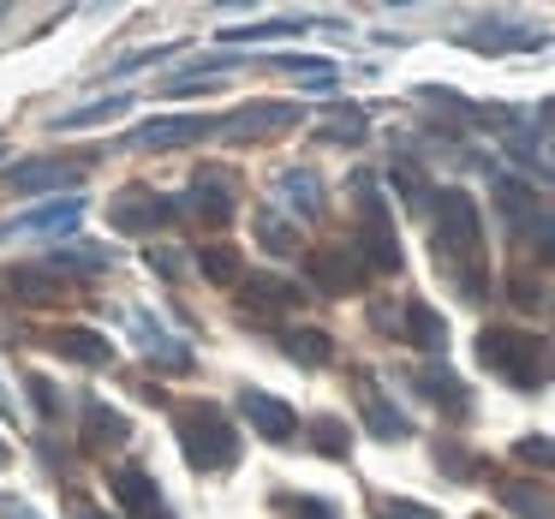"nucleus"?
<instances>
[{
	"label": "nucleus",
	"instance_id": "obj_1",
	"mask_svg": "<svg viewBox=\"0 0 555 519\" xmlns=\"http://www.w3.org/2000/svg\"><path fill=\"white\" fill-rule=\"evenodd\" d=\"M173 424H180V454L192 471H221L240 459V436H233V418L216 406V400H185L180 412H173Z\"/></svg>",
	"mask_w": 555,
	"mask_h": 519
},
{
	"label": "nucleus",
	"instance_id": "obj_2",
	"mask_svg": "<svg viewBox=\"0 0 555 519\" xmlns=\"http://www.w3.org/2000/svg\"><path fill=\"white\" fill-rule=\"evenodd\" d=\"M209 132H221V120H209V114H168V120H144L132 126V138H126V150H185V144H204Z\"/></svg>",
	"mask_w": 555,
	"mask_h": 519
},
{
	"label": "nucleus",
	"instance_id": "obj_3",
	"mask_svg": "<svg viewBox=\"0 0 555 519\" xmlns=\"http://www.w3.org/2000/svg\"><path fill=\"white\" fill-rule=\"evenodd\" d=\"M185 209H192L197 221H209V228L233 221V173L228 168H197L192 185H185Z\"/></svg>",
	"mask_w": 555,
	"mask_h": 519
},
{
	"label": "nucleus",
	"instance_id": "obj_4",
	"mask_svg": "<svg viewBox=\"0 0 555 519\" xmlns=\"http://www.w3.org/2000/svg\"><path fill=\"white\" fill-rule=\"evenodd\" d=\"M180 197H156V192H120L114 197V228L120 233H156L180 216Z\"/></svg>",
	"mask_w": 555,
	"mask_h": 519
},
{
	"label": "nucleus",
	"instance_id": "obj_5",
	"mask_svg": "<svg viewBox=\"0 0 555 519\" xmlns=\"http://www.w3.org/2000/svg\"><path fill=\"white\" fill-rule=\"evenodd\" d=\"M436 245L442 251H478V209H472L466 192L436 197Z\"/></svg>",
	"mask_w": 555,
	"mask_h": 519
},
{
	"label": "nucleus",
	"instance_id": "obj_6",
	"mask_svg": "<svg viewBox=\"0 0 555 519\" xmlns=\"http://www.w3.org/2000/svg\"><path fill=\"white\" fill-rule=\"evenodd\" d=\"M78 216H85V204H78V197H61V204H42V209L13 216L7 228H0V239H54V233H73Z\"/></svg>",
	"mask_w": 555,
	"mask_h": 519
},
{
	"label": "nucleus",
	"instance_id": "obj_7",
	"mask_svg": "<svg viewBox=\"0 0 555 519\" xmlns=\"http://www.w3.org/2000/svg\"><path fill=\"white\" fill-rule=\"evenodd\" d=\"M299 120V102H251V108H240L221 132L233 138V144H251V138H269V132H287V126Z\"/></svg>",
	"mask_w": 555,
	"mask_h": 519
},
{
	"label": "nucleus",
	"instance_id": "obj_8",
	"mask_svg": "<svg viewBox=\"0 0 555 519\" xmlns=\"http://www.w3.org/2000/svg\"><path fill=\"white\" fill-rule=\"evenodd\" d=\"M66 185H78V161H49V156H37V161H13L7 168V192H66Z\"/></svg>",
	"mask_w": 555,
	"mask_h": 519
},
{
	"label": "nucleus",
	"instance_id": "obj_9",
	"mask_svg": "<svg viewBox=\"0 0 555 519\" xmlns=\"http://www.w3.org/2000/svg\"><path fill=\"white\" fill-rule=\"evenodd\" d=\"M240 412H245V424H251L257 436H269V442H287L293 436V406L287 400H275V394H263V388H245L240 394Z\"/></svg>",
	"mask_w": 555,
	"mask_h": 519
},
{
	"label": "nucleus",
	"instance_id": "obj_10",
	"mask_svg": "<svg viewBox=\"0 0 555 519\" xmlns=\"http://www.w3.org/2000/svg\"><path fill=\"white\" fill-rule=\"evenodd\" d=\"M531 359H538V340H526V335H502V328H490V335H483V364L507 371L514 382H531Z\"/></svg>",
	"mask_w": 555,
	"mask_h": 519
},
{
	"label": "nucleus",
	"instance_id": "obj_11",
	"mask_svg": "<svg viewBox=\"0 0 555 519\" xmlns=\"http://www.w3.org/2000/svg\"><path fill=\"white\" fill-rule=\"evenodd\" d=\"M0 287L13 293V299H25V304H61L66 293H73L66 275H54V269H7Z\"/></svg>",
	"mask_w": 555,
	"mask_h": 519
},
{
	"label": "nucleus",
	"instance_id": "obj_12",
	"mask_svg": "<svg viewBox=\"0 0 555 519\" xmlns=\"http://www.w3.org/2000/svg\"><path fill=\"white\" fill-rule=\"evenodd\" d=\"M54 352L73 359V364H90V371H108L114 364L108 335H96V328H61V335H54Z\"/></svg>",
	"mask_w": 555,
	"mask_h": 519
},
{
	"label": "nucleus",
	"instance_id": "obj_13",
	"mask_svg": "<svg viewBox=\"0 0 555 519\" xmlns=\"http://www.w3.org/2000/svg\"><path fill=\"white\" fill-rule=\"evenodd\" d=\"M114 495L126 502V514H132V519H144V514H156V507H162V490H156V478H150L144 466H120V471H114Z\"/></svg>",
	"mask_w": 555,
	"mask_h": 519
},
{
	"label": "nucleus",
	"instance_id": "obj_14",
	"mask_svg": "<svg viewBox=\"0 0 555 519\" xmlns=\"http://www.w3.org/2000/svg\"><path fill=\"white\" fill-rule=\"evenodd\" d=\"M126 436H132L126 412H114L108 400H90V406H85V442L90 447H120Z\"/></svg>",
	"mask_w": 555,
	"mask_h": 519
},
{
	"label": "nucleus",
	"instance_id": "obj_15",
	"mask_svg": "<svg viewBox=\"0 0 555 519\" xmlns=\"http://www.w3.org/2000/svg\"><path fill=\"white\" fill-rule=\"evenodd\" d=\"M317 281H323L328 293H352L364 281V263L347 251V245H335L328 257H317Z\"/></svg>",
	"mask_w": 555,
	"mask_h": 519
},
{
	"label": "nucleus",
	"instance_id": "obj_16",
	"mask_svg": "<svg viewBox=\"0 0 555 519\" xmlns=\"http://www.w3.org/2000/svg\"><path fill=\"white\" fill-rule=\"evenodd\" d=\"M299 299L305 293L293 287V281H281V275H251L245 281V304H257V311H275V304L287 311V304H299Z\"/></svg>",
	"mask_w": 555,
	"mask_h": 519
},
{
	"label": "nucleus",
	"instance_id": "obj_17",
	"mask_svg": "<svg viewBox=\"0 0 555 519\" xmlns=\"http://www.w3.org/2000/svg\"><path fill=\"white\" fill-rule=\"evenodd\" d=\"M132 108V96H102V102H90V108H66L61 120V132H78V126H108V120H120V114Z\"/></svg>",
	"mask_w": 555,
	"mask_h": 519
},
{
	"label": "nucleus",
	"instance_id": "obj_18",
	"mask_svg": "<svg viewBox=\"0 0 555 519\" xmlns=\"http://www.w3.org/2000/svg\"><path fill=\"white\" fill-rule=\"evenodd\" d=\"M275 197H287V204L299 209V216H311V209L323 204V197H317V173H311V168H293V173H281V180H275Z\"/></svg>",
	"mask_w": 555,
	"mask_h": 519
},
{
	"label": "nucleus",
	"instance_id": "obj_19",
	"mask_svg": "<svg viewBox=\"0 0 555 519\" xmlns=\"http://www.w3.org/2000/svg\"><path fill=\"white\" fill-rule=\"evenodd\" d=\"M281 352H293L299 364H323L328 359V335H317V328H287V335H281Z\"/></svg>",
	"mask_w": 555,
	"mask_h": 519
},
{
	"label": "nucleus",
	"instance_id": "obj_20",
	"mask_svg": "<svg viewBox=\"0 0 555 519\" xmlns=\"http://www.w3.org/2000/svg\"><path fill=\"white\" fill-rule=\"evenodd\" d=\"M257 239H263V251H275V257L299 251V233H293L287 221H275V209H263V216H257Z\"/></svg>",
	"mask_w": 555,
	"mask_h": 519
},
{
	"label": "nucleus",
	"instance_id": "obj_21",
	"mask_svg": "<svg viewBox=\"0 0 555 519\" xmlns=\"http://www.w3.org/2000/svg\"><path fill=\"white\" fill-rule=\"evenodd\" d=\"M197 263H204V275L221 281V287H233V281H240V257H233L228 245H204V251H197Z\"/></svg>",
	"mask_w": 555,
	"mask_h": 519
},
{
	"label": "nucleus",
	"instance_id": "obj_22",
	"mask_svg": "<svg viewBox=\"0 0 555 519\" xmlns=\"http://www.w3.org/2000/svg\"><path fill=\"white\" fill-rule=\"evenodd\" d=\"M275 514H293V519H340L328 502H311V495H275Z\"/></svg>",
	"mask_w": 555,
	"mask_h": 519
},
{
	"label": "nucleus",
	"instance_id": "obj_23",
	"mask_svg": "<svg viewBox=\"0 0 555 519\" xmlns=\"http://www.w3.org/2000/svg\"><path fill=\"white\" fill-rule=\"evenodd\" d=\"M54 269H114V251H90V245H78V251H54Z\"/></svg>",
	"mask_w": 555,
	"mask_h": 519
},
{
	"label": "nucleus",
	"instance_id": "obj_24",
	"mask_svg": "<svg viewBox=\"0 0 555 519\" xmlns=\"http://www.w3.org/2000/svg\"><path fill=\"white\" fill-rule=\"evenodd\" d=\"M317 447H323V454H347V447H352V436H347V424H340V418H317Z\"/></svg>",
	"mask_w": 555,
	"mask_h": 519
},
{
	"label": "nucleus",
	"instance_id": "obj_25",
	"mask_svg": "<svg viewBox=\"0 0 555 519\" xmlns=\"http://www.w3.org/2000/svg\"><path fill=\"white\" fill-rule=\"evenodd\" d=\"M412 335H418V347H442V323L424 304H412Z\"/></svg>",
	"mask_w": 555,
	"mask_h": 519
},
{
	"label": "nucleus",
	"instance_id": "obj_26",
	"mask_svg": "<svg viewBox=\"0 0 555 519\" xmlns=\"http://www.w3.org/2000/svg\"><path fill=\"white\" fill-rule=\"evenodd\" d=\"M30 406H37L42 418H54V412H61V394H54L49 376H30Z\"/></svg>",
	"mask_w": 555,
	"mask_h": 519
},
{
	"label": "nucleus",
	"instance_id": "obj_27",
	"mask_svg": "<svg viewBox=\"0 0 555 519\" xmlns=\"http://www.w3.org/2000/svg\"><path fill=\"white\" fill-rule=\"evenodd\" d=\"M359 132H364V120H359V114H352V108H340L335 120H328V138H347V144H352V138H359Z\"/></svg>",
	"mask_w": 555,
	"mask_h": 519
},
{
	"label": "nucleus",
	"instance_id": "obj_28",
	"mask_svg": "<svg viewBox=\"0 0 555 519\" xmlns=\"http://www.w3.org/2000/svg\"><path fill=\"white\" fill-rule=\"evenodd\" d=\"M383 519H430V507H412V502H376Z\"/></svg>",
	"mask_w": 555,
	"mask_h": 519
},
{
	"label": "nucleus",
	"instance_id": "obj_29",
	"mask_svg": "<svg viewBox=\"0 0 555 519\" xmlns=\"http://www.w3.org/2000/svg\"><path fill=\"white\" fill-rule=\"evenodd\" d=\"M73 519H108L102 507H90V502H73Z\"/></svg>",
	"mask_w": 555,
	"mask_h": 519
},
{
	"label": "nucleus",
	"instance_id": "obj_30",
	"mask_svg": "<svg viewBox=\"0 0 555 519\" xmlns=\"http://www.w3.org/2000/svg\"><path fill=\"white\" fill-rule=\"evenodd\" d=\"M144 519H173V514H168V507H156V514H144Z\"/></svg>",
	"mask_w": 555,
	"mask_h": 519
},
{
	"label": "nucleus",
	"instance_id": "obj_31",
	"mask_svg": "<svg viewBox=\"0 0 555 519\" xmlns=\"http://www.w3.org/2000/svg\"><path fill=\"white\" fill-rule=\"evenodd\" d=\"M0 466H7V447H0Z\"/></svg>",
	"mask_w": 555,
	"mask_h": 519
}]
</instances>
